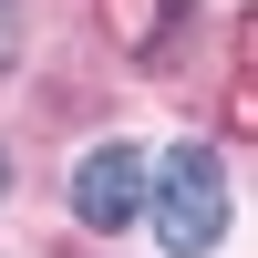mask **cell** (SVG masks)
<instances>
[{"label":"cell","instance_id":"cell-3","mask_svg":"<svg viewBox=\"0 0 258 258\" xmlns=\"http://www.w3.org/2000/svg\"><path fill=\"white\" fill-rule=\"evenodd\" d=\"M0 52H11V0H0Z\"/></svg>","mask_w":258,"mask_h":258},{"label":"cell","instance_id":"cell-1","mask_svg":"<svg viewBox=\"0 0 258 258\" xmlns=\"http://www.w3.org/2000/svg\"><path fill=\"white\" fill-rule=\"evenodd\" d=\"M155 238L176 258H207L227 238V176H217L207 145H176V155L155 165Z\"/></svg>","mask_w":258,"mask_h":258},{"label":"cell","instance_id":"cell-2","mask_svg":"<svg viewBox=\"0 0 258 258\" xmlns=\"http://www.w3.org/2000/svg\"><path fill=\"white\" fill-rule=\"evenodd\" d=\"M73 217L83 227H135L145 217V155L135 145H103V155L73 165Z\"/></svg>","mask_w":258,"mask_h":258},{"label":"cell","instance_id":"cell-4","mask_svg":"<svg viewBox=\"0 0 258 258\" xmlns=\"http://www.w3.org/2000/svg\"><path fill=\"white\" fill-rule=\"evenodd\" d=\"M0 186H11V165H0Z\"/></svg>","mask_w":258,"mask_h":258}]
</instances>
